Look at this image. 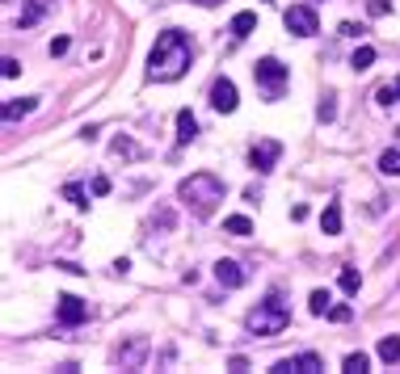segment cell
Segmentation results:
<instances>
[{
  "instance_id": "6da1fadb",
  "label": "cell",
  "mask_w": 400,
  "mask_h": 374,
  "mask_svg": "<svg viewBox=\"0 0 400 374\" xmlns=\"http://www.w3.org/2000/svg\"><path fill=\"white\" fill-rule=\"evenodd\" d=\"M194 64V42L190 34L181 30H165L156 42H152V55H147V80H156V84H173L190 72Z\"/></svg>"
},
{
  "instance_id": "7a4b0ae2",
  "label": "cell",
  "mask_w": 400,
  "mask_h": 374,
  "mask_svg": "<svg viewBox=\"0 0 400 374\" xmlns=\"http://www.w3.org/2000/svg\"><path fill=\"white\" fill-rule=\"evenodd\" d=\"M224 194H228V185H224L215 173H190V177L177 185V198H181V202L194 210L198 219H207L211 210L224 202Z\"/></svg>"
},
{
  "instance_id": "3957f363",
  "label": "cell",
  "mask_w": 400,
  "mask_h": 374,
  "mask_svg": "<svg viewBox=\"0 0 400 374\" xmlns=\"http://www.w3.org/2000/svg\"><path fill=\"white\" fill-rule=\"evenodd\" d=\"M244 324H248V333H257V337H278V333H287V324H291V307H287V299L274 290V294H266V303H257L253 311L244 315Z\"/></svg>"
},
{
  "instance_id": "277c9868",
  "label": "cell",
  "mask_w": 400,
  "mask_h": 374,
  "mask_svg": "<svg viewBox=\"0 0 400 374\" xmlns=\"http://www.w3.org/2000/svg\"><path fill=\"white\" fill-rule=\"evenodd\" d=\"M253 80H257V88H262L270 101H278V97H282V88H287V80H291V72H287L274 55H266V59H257Z\"/></svg>"
},
{
  "instance_id": "5b68a950",
  "label": "cell",
  "mask_w": 400,
  "mask_h": 374,
  "mask_svg": "<svg viewBox=\"0 0 400 374\" xmlns=\"http://www.w3.org/2000/svg\"><path fill=\"white\" fill-rule=\"evenodd\" d=\"M282 26H287L295 38H312V34H320V17H316L312 5H291V9L282 13Z\"/></svg>"
},
{
  "instance_id": "8992f818",
  "label": "cell",
  "mask_w": 400,
  "mask_h": 374,
  "mask_svg": "<svg viewBox=\"0 0 400 374\" xmlns=\"http://www.w3.org/2000/svg\"><path fill=\"white\" fill-rule=\"evenodd\" d=\"M278 160H282V143H278V139H257L253 151H248V165H253V173H274Z\"/></svg>"
},
{
  "instance_id": "52a82bcc",
  "label": "cell",
  "mask_w": 400,
  "mask_h": 374,
  "mask_svg": "<svg viewBox=\"0 0 400 374\" xmlns=\"http://www.w3.org/2000/svg\"><path fill=\"white\" fill-rule=\"evenodd\" d=\"M320 370H325L320 353H295V357L274 362V374H320Z\"/></svg>"
},
{
  "instance_id": "ba28073f",
  "label": "cell",
  "mask_w": 400,
  "mask_h": 374,
  "mask_svg": "<svg viewBox=\"0 0 400 374\" xmlns=\"http://www.w3.org/2000/svg\"><path fill=\"white\" fill-rule=\"evenodd\" d=\"M55 319L64 328H76V324H84L89 319V303H80L76 294H60V303H55Z\"/></svg>"
},
{
  "instance_id": "9c48e42d",
  "label": "cell",
  "mask_w": 400,
  "mask_h": 374,
  "mask_svg": "<svg viewBox=\"0 0 400 374\" xmlns=\"http://www.w3.org/2000/svg\"><path fill=\"white\" fill-rule=\"evenodd\" d=\"M147 353H152V345H147V337H131L118 345V366L122 370H139L147 362Z\"/></svg>"
},
{
  "instance_id": "30bf717a",
  "label": "cell",
  "mask_w": 400,
  "mask_h": 374,
  "mask_svg": "<svg viewBox=\"0 0 400 374\" xmlns=\"http://www.w3.org/2000/svg\"><path fill=\"white\" fill-rule=\"evenodd\" d=\"M211 105H215L219 114H232L236 105H240V97H236V84H232L228 76H215V80H211Z\"/></svg>"
},
{
  "instance_id": "8fae6325",
  "label": "cell",
  "mask_w": 400,
  "mask_h": 374,
  "mask_svg": "<svg viewBox=\"0 0 400 374\" xmlns=\"http://www.w3.org/2000/svg\"><path fill=\"white\" fill-rule=\"evenodd\" d=\"M215 278H219L224 290H236V286H244L248 274L240 270V261H228V256H224V261H215Z\"/></svg>"
},
{
  "instance_id": "7c38bea8",
  "label": "cell",
  "mask_w": 400,
  "mask_h": 374,
  "mask_svg": "<svg viewBox=\"0 0 400 374\" xmlns=\"http://www.w3.org/2000/svg\"><path fill=\"white\" fill-rule=\"evenodd\" d=\"M34 110H38V97H17V101H9L0 114H5V122H17V118H26V114H34Z\"/></svg>"
},
{
  "instance_id": "4fadbf2b",
  "label": "cell",
  "mask_w": 400,
  "mask_h": 374,
  "mask_svg": "<svg viewBox=\"0 0 400 374\" xmlns=\"http://www.w3.org/2000/svg\"><path fill=\"white\" fill-rule=\"evenodd\" d=\"M198 135V118L190 110H177V143H194Z\"/></svg>"
},
{
  "instance_id": "5bb4252c",
  "label": "cell",
  "mask_w": 400,
  "mask_h": 374,
  "mask_svg": "<svg viewBox=\"0 0 400 374\" xmlns=\"http://www.w3.org/2000/svg\"><path fill=\"white\" fill-rule=\"evenodd\" d=\"M320 227H325V236H341V202H329V206H325Z\"/></svg>"
},
{
  "instance_id": "9a60e30c",
  "label": "cell",
  "mask_w": 400,
  "mask_h": 374,
  "mask_svg": "<svg viewBox=\"0 0 400 374\" xmlns=\"http://www.w3.org/2000/svg\"><path fill=\"white\" fill-rule=\"evenodd\" d=\"M257 30V13H236L232 17V38H248Z\"/></svg>"
},
{
  "instance_id": "2e32d148",
  "label": "cell",
  "mask_w": 400,
  "mask_h": 374,
  "mask_svg": "<svg viewBox=\"0 0 400 374\" xmlns=\"http://www.w3.org/2000/svg\"><path fill=\"white\" fill-rule=\"evenodd\" d=\"M379 173H383V177H400V147H388V151L379 156Z\"/></svg>"
},
{
  "instance_id": "e0dca14e",
  "label": "cell",
  "mask_w": 400,
  "mask_h": 374,
  "mask_svg": "<svg viewBox=\"0 0 400 374\" xmlns=\"http://www.w3.org/2000/svg\"><path fill=\"white\" fill-rule=\"evenodd\" d=\"M42 13H46V5H42V0H30V5L21 9V17H17V30H30V26L42 17Z\"/></svg>"
},
{
  "instance_id": "ac0fdd59",
  "label": "cell",
  "mask_w": 400,
  "mask_h": 374,
  "mask_svg": "<svg viewBox=\"0 0 400 374\" xmlns=\"http://www.w3.org/2000/svg\"><path fill=\"white\" fill-rule=\"evenodd\" d=\"M224 232H228V236H253V223H248V215H228V219H224Z\"/></svg>"
},
{
  "instance_id": "d6986e66",
  "label": "cell",
  "mask_w": 400,
  "mask_h": 374,
  "mask_svg": "<svg viewBox=\"0 0 400 374\" xmlns=\"http://www.w3.org/2000/svg\"><path fill=\"white\" fill-rule=\"evenodd\" d=\"M329 307H333V294H329V290H312L308 311H312V315H329Z\"/></svg>"
},
{
  "instance_id": "ffe728a7",
  "label": "cell",
  "mask_w": 400,
  "mask_h": 374,
  "mask_svg": "<svg viewBox=\"0 0 400 374\" xmlns=\"http://www.w3.org/2000/svg\"><path fill=\"white\" fill-rule=\"evenodd\" d=\"M379 357H383L388 366H396V362H400V337H383V341H379Z\"/></svg>"
},
{
  "instance_id": "44dd1931",
  "label": "cell",
  "mask_w": 400,
  "mask_h": 374,
  "mask_svg": "<svg viewBox=\"0 0 400 374\" xmlns=\"http://www.w3.org/2000/svg\"><path fill=\"white\" fill-rule=\"evenodd\" d=\"M371 64H375V46H358L354 59H349V68H354V72H367Z\"/></svg>"
},
{
  "instance_id": "7402d4cb",
  "label": "cell",
  "mask_w": 400,
  "mask_h": 374,
  "mask_svg": "<svg viewBox=\"0 0 400 374\" xmlns=\"http://www.w3.org/2000/svg\"><path fill=\"white\" fill-rule=\"evenodd\" d=\"M345 374H367V366H371V357L367 353H345Z\"/></svg>"
},
{
  "instance_id": "603a6c76",
  "label": "cell",
  "mask_w": 400,
  "mask_h": 374,
  "mask_svg": "<svg viewBox=\"0 0 400 374\" xmlns=\"http://www.w3.org/2000/svg\"><path fill=\"white\" fill-rule=\"evenodd\" d=\"M337 282H341V290H345V294H358V286H363L358 270H341V278H337Z\"/></svg>"
},
{
  "instance_id": "cb8c5ba5",
  "label": "cell",
  "mask_w": 400,
  "mask_h": 374,
  "mask_svg": "<svg viewBox=\"0 0 400 374\" xmlns=\"http://www.w3.org/2000/svg\"><path fill=\"white\" fill-rule=\"evenodd\" d=\"M375 101H379V105H400V80H396V84H383V88L375 93Z\"/></svg>"
},
{
  "instance_id": "d4e9b609",
  "label": "cell",
  "mask_w": 400,
  "mask_h": 374,
  "mask_svg": "<svg viewBox=\"0 0 400 374\" xmlns=\"http://www.w3.org/2000/svg\"><path fill=\"white\" fill-rule=\"evenodd\" d=\"M64 198H68L72 206H89V202H84V189H80L76 181H68V185H64Z\"/></svg>"
},
{
  "instance_id": "484cf974",
  "label": "cell",
  "mask_w": 400,
  "mask_h": 374,
  "mask_svg": "<svg viewBox=\"0 0 400 374\" xmlns=\"http://www.w3.org/2000/svg\"><path fill=\"white\" fill-rule=\"evenodd\" d=\"M316 118H320V122H333V118H337V105H333V97H325V101L316 105Z\"/></svg>"
},
{
  "instance_id": "4316f807",
  "label": "cell",
  "mask_w": 400,
  "mask_h": 374,
  "mask_svg": "<svg viewBox=\"0 0 400 374\" xmlns=\"http://www.w3.org/2000/svg\"><path fill=\"white\" fill-rule=\"evenodd\" d=\"M110 151H114V156H139V147H135L131 139H114V143H110Z\"/></svg>"
},
{
  "instance_id": "83f0119b",
  "label": "cell",
  "mask_w": 400,
  "mask_h": 374,
  "mask_svg": "<svg viewBox=\"0 0 400 374\" xmlns=\"http://www.w3.org/2000/svg\"><path fill=\"white\" fill-rule=\"evenodd\" d=\"M354 315V307H345V303H337V307H329V319L333 324H345V319Z\"/></svg>"
},
{
  "instance_id": "f1b7e54d",
  "label": "cell",
  "mask_w": 400,
  "mask_h": 374,
  "mask_svg": "<svg viewBox=\"0 0 400 374\" xmlns=\"http://www.w3.org/2000/svg\"><path fill=\"white\" fill-rule=\"evenodd\" d=\"M0 72H5V80H13V76H21V64H17V59L9 55L5 64H0Z\"/></svg>"
},
{
  "instance_id": "f546056e",
  "label": "cell",
  "mask_w": 400,
  "mask_h": 374,
  "mask_svg": "<svg viewBox=\"0 0 400 374\" xmlns=\"http://www.w3.org/2000/svg\"><path fill=\"white\" fill-rule=\"evenodd\" d=\"M388 9H392V0H371V5H367V13H371V17H383Z\"/></svg>"
},
{
  "instance_id": "4dcf8cb0",
  "label": "cell",
  "mask_w": 400,
  "mask_h": 374,
  "mask_svg": "<svg viewBox=\"0 0 400 374\" xmlns=\"http://www.w3.org/2000/svg\"><path fill=\"white\" fill-rule=\"evenodd\" d=\"M93 194L106 198V194H110V177H93Z\"/></svg>"
},
{
  "instance_id": "1f68e13d",
  "label": "cell",
  "mask_w": 400,
  "mask_h": 374,
  "mask_svg": "<svg viewBox=\"0 0 400 374\" xmlns=\"http://www.w3.org/2000/svg\"><path fill=\"white\" fill-rule=\"evenodd\" d=\"M68 46H72V38H51V55H68Z\"/></svg>"
},
{
  "instance_id": "d6a6232c",
  "label": "cell",
  "mask_w": 400,
  "mask_h": 374,
  "mask_svg": "<svg viewBox=\"0 0 400 374\" xmlns=\"http://www.w3.org/2000/svg\"><path fill=\"white\" fill-rule=\"evenodd\" d=\"M341 34H345V38H358V34H367V30L354 26V21H341Z\"/></svg>"
},
{
  "instance_id": "836d02e7",
  "label": "cell",
  "mask_w": 400,
  "mask_h": 374,
  "mask_svg": "<svg viewBox=\"0 0 400 374\" xmlns=\"http://www.w3.org/2000/svg\"><path fill=\"white\" fill-rule=\"evenodd\" d=\"M194 5H203V9H215V5H219V0H194Z\"/></svg>"
},
{
  "instance_id": "e575fe53",
  "label": "cell",
  "mask_w": 400,
  "mask_h": 374,
  "mask_svg": "<svg viewBox=\"0 0 400 374\" xmlns=\"http://www.w3.org/2000/svg\"><path fill=\"white\" fill-rule=\"evenodd\" d=\"M396 135H400V131H396Z\"/></svg>"
}]
</instances>
